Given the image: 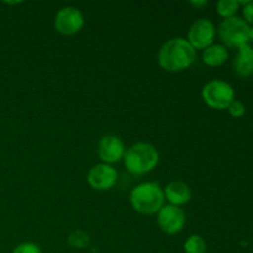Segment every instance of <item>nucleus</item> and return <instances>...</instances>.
<instances>
[{
  "label": "nucleus",
  "mask_w": 253,
  "mask_h": 253,
  "mask_svg": "<svg viewBox=\"0 0 253 253\" xmlns=\"http://www.w3.org/2000/svg\"><path fill=\"white\" fill-rule=\"evenodd\" d=\"M251 26L242 17L225 19L219 26V36L226 48H236L249 44Z\"/></svg>",
  "instance_id": "20e7f679"
},
{
  "label": "nucleus",
  "mask_w": 253,
  "mask_h": 253,
  "mask_svg": "<svg viewBox=\"0 0 253 253\" xmlns=\"http://www.w3.org/2000/svg\"><path fill=\"white\" fill-rule=\"evenodd\" d=\"M67 242L73 249H85L90 244V237H89L86 232L77 230V231H73L69 235Z\"/></svg>",
  "instance_id": "dca6fc26"
},
{
  "label": "nucleus",
  "mask_w": 253,
  "mask_h": 253,
  "mask_svg": "<svg viewBox=\"0 0 253 253\" xmlns=\"http://www.w3.org/2000/svg\"><path fill=\"white\" fill-rule=\"evenodd\" d=\"M207 4H208V2L205 1V0H203V1H190V5H192V6H194L195 9H197V7L205 6Z\"/></svg>",
  "instance_id": "aec40b11"
},
{
  "label": "nucleus",
  "mask_w": 253,
  "mask_h": 253,
  "mask_svg": "<svg viewBox=\"0 0 253 253\" xmlns=\"http://www.w3.org/2000/svg\"><path fill=\"white\" fill-rule=\"evenodd\" d=\"M229 59V51L224 44H211L204 49L203 62L209 67H219L226 63Z\"/></svg>",
  "instance_id": "ddd939ff"
},
{
  "label": "nucleus",
  "mask_w": 253,
  "mask_h": 253,
  "mask_svg": "<svg viewBox=\"0 0 253 253\" xmlns=\"http://www.w3.org/2000/svg\"><path fill=\"white\" fill-rule=\"evenodd\" d=\"M157 221L161 230L167 235H175L183 230L185 225V214L179 207L163 205L158 211Z\"/></svg>",
  "instance_id": "0eeeda50"
},
{
  "label": "nucleus",
  "mask_w": 253,
  "mask_h": 253,
  "mask_svg": "<svg viewBox=\"0 0 253 253\" xmlns=\"http://www.w3.org/2000/svg\"><path fill=\"white\" fill-rule=\"evenodd\" d=\"M234 72L241 78L253 76V47L250 44L240 47L234 59Z\"/></svg>",
  "instance_id": "9b49d317"
},
{
  "label": "nucleus",
  "mask_w": 253,
  "mask_h": 253,
  "mask_svg": "<svg viewBox=\"0 0 253 253\" xmlns=\"http://www.w3.org/2000/svg\"><path fill=\"white\" fill-rule=\"evenodd\" d=\"M227 110H229L230 115H231L232 118H241V116H244L245 114H246V108H245V105L241 101L236 100V99L230 104Z\"/></svg>",
  "instance_id": "6ab92c4d"
},
{
  "label": "nucleus",
  "mask_w": 253,
  "mask_h": 253,
  "mask_svg": "<svg viewBox=\"0 0 253 253\" xmlns=\"http://www.w3.org/2000/svg\"><path fill=\"white\" fill-rule=\"evenodd\" d=\"M240 6L242 7V15H244V20L249 25L253 26V1L252 0H247V1H239Z\"/></svg>",
  "instance_id": "a211bd4d"
},
{
  "label": "nucleus",
  "mask_w": 253,
  "mask_h": 253,
  "mask_svg": "<svg viewBox=\"0 0 253 253\" xmlns=\"http://www.w3.org/2000/svg\"><path fill=\"white\" fill-rule=\"evenodd\" d=\"M202 98L208 106L216 110H225L235 100V90L231 84L221 79H214L204 85Z\"/></svg>",
  "instance_id": "39448f33"
},
{
  "label": "nucleus",
  "mask_w": 253,
  "mask_h": 253,
  "mask_svg": "<svg viewBox=\"0 0 253 253\" xmlns=\"http://www.w3.org/2000/svg\"><path fill=\"white\" fill-rule=\"evenodd\" d=\"M86 179L93 189L109 190L115 185L116 180H118V172L110 165L99 163V165L91 167Z\"/></svg>",
  "instance_id": "1a4fd4ad"
},
{
  "label": "nucleus",
  "mask_w": 253,
  "mask_h": 253,
  "mask_svg": "<svg viewBox=\"0 0 253 253\" xmlns=\"http://www.w3.org/2000/svg\"><path fill=\"white\" fill-rule=\"evenodd\" d=\"M165 199V192L160 184L155 182H146L136 185L130 195L133 209L143 215H153L160 211Z\"/></svg>",
  "instance_id": "7ed1b4c3"
},
{
  "label": "nucleus",
  "mask_w": 253,
  "mask_h": 253,
  "mask_svg": "<svg viewBox=\"0 0 253 253\" xmlns=\"http://www.w3.org/2000/svg\"><path fill=\"white\" fill-rule=\"evenodd\" d=\"M160 161L157 148L151 143L138 142L125 151L124 163L131 174L142 175L156 168Z\"/></svg>",
  "instance_id": "f03ea898"
},
{
  "label": "nucleus",
  "mask_w": 253,
  "mask_h": 253,
  "mask_svg": "<svg viewBox=\"0 0 253 253\" xmlns=\"http://www.w3.org/2000/svg\"><path fill=\"white\" fill-rule=\"evenodd\" d=\"M250 41L253 43V26L251 27V30H250Z\"/></svg>",
  "instance_id": "412c9836"
},
{
  "label": "nucleus",
  "mask_w": 253,
  "mask_h": 253,
  "mask_svg": "<svg viewBox=\"0 0 253 253\" xmlns=\"http://www.w3.org/2000/svg\"><path fill=\"white\" fill-rule=\"evenodd\" d=\"M84 25V17L77 7L67 6L59 10L54 19V27L63 35H74L81 31Z\"/></svg>",
  "instance_id": "6e6552de"
},
{
  "label": "nucleus",
  "mask_w": 253,
  "mask_h": 253,
  "mask_svg": "<svg viewBox=\"0 0 253 253\" xmlns=\"http://www.w3.org/2000/svg\"><path fill=\"white\" fill-rule=\"evenodd\" d=\"M165 198L170 203V205H179L187 204L192 198V190L189 185L185 184L184 182H172L166 187Z\"/></svg>",
  "instance_id": "f8f14e48"
},
{
  "label": "nucleus",
  "mask_w": 253,
  "mask_h": 253,
  "mask_svg": "<svg viewBox=\"0 0 253 253\" xmlns=\"http://www.w3.org/2000/svg\"><path fill=\"white\" fill-rule=\"evenodd\" d=\"M195 49L182 37L168 40L158 52V63L167 72H182L195 61Z\"/></svg>",
  "instance_id": "f257e3e1"
},
{
  "label": "nucleus",
  "mask_w": 253,
  "mask_h": 253,
  "mask_svg": "<svg viewBox=\"0 0 253 253\" xmlns=\"http://www.w3.org/2000/svg\"><path fill=\"white\" fill-rule=\"evenodd\" d=\"M185 253H205L207 242L199 235H192L184 244Z\"/></svg>",
  "instance_id": "2eb2a0df"
},
{
  "label": "nucleus",
  "mask_w": 253,
  "mask_h": 253,
  "mask_svg": "<svg viewBox=\"0 0 253 253\" xmlns=\"http://www.w3.org/2000/svg\"><path fill=\"white\" fill-rule=\"evenodd\" d=\"M239 9L240 4L237 0H220L216 4L217 14L224 17V20L234 17L236 12L239 11Z\"/></svg>",
  "instance_id": "4468645a"
},
{
  "label": "nucleus",
  "mask_w": 253,
  "mask_h": 253,
  "mask_svg": "<svg viewBox=\"0 0 253 253\" xmlns=\"http://www.w3.org/2000/svg\"><path fill=\"white\" fill-rule=\"evenodd\" d=\"M12 253H42V251L34 242H22L15 247Z\"/></svg>",
  "instance_id": "f3484780"
},
{
  "label": "nucleus",
  "mask_w": 253,
  "mask_h": 253,
  "mask_svg": "<svg viewBox=\"0 0 253 253\" xmlns=\"http://www.w3.org/2000/svg\"><path fill=\"white\" fill-rule=\"evenodd\" d=\"M98 155L103 163L106 165L119 162L125 155V146L123 141L116 136L106 135L99 142Z\"/></svg>",
  "instance_id": "9d476101"
},
{
  "label": "nucleus",
  "mask_w": 253,
  "mask_h": 253,
  "mask_svg": "<svg viewBox=\"0 0 253 253\" xmlns=\"http://www.w3.org/2000/svg\"><path fill=\"white\" fill-rule=\"evenodd\" d=\"M216 29L208 19H200L190 26L188 32V42L194 49H205L214 44Z\"/></svg>",
  "instance_id": "423d86ee"
}]
</instances>
